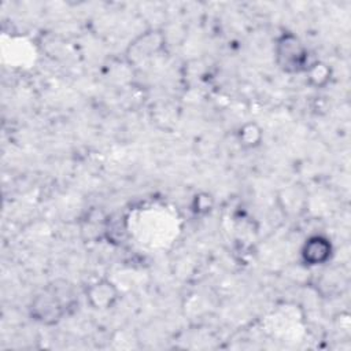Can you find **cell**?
Masks as SVG:
<instances>
[{
	"mask_svg": "<svg viewBox=\"0 0 351 351\" xmlns=\"http://www.w3.org/2000/svg\"><path fill=\"white\" fill-rule=\"evenodd\" d=\"M75 304L77 296L73 287L64 280H58L47 285L32 299L29 313L34 321L43 325H55Z\"/></svg>",
	"mask_w": 351,
	"mask_h": 351,
	"instance_id": "cell-1",
	"label": "cell"
},
{
	"mask_svg": "<svg viewBox=\"0 0 351 351\" xmlns=\"http://www.w3.org/2000/svg\"><path fill=\"white\" fill-rule=\"evenodd\" d=\"M274 59L280 70L288 74L304 73L315 60L307 47L293 33H282L274 43Z\"/></svg>",
	"mask_w": 351,
	"mask_h": 351,
	"instance_id": "cell-2",
	"label": "cell"
},
{
	"mask_svg": "<svg viewBox=\"0 0 351 351\" xmlns=\"http://www.w3.org/2000/svg\"><path fill=\"white\" fill-rule=\"evenodd\" d=\"M165 47V34L162 30L151 29L140 36H137L128 48V58L130 62L145 60L158 52H160Z\"/></svg>",
	"mask_w": 351,
	"mask_h": 351,
	"instance_id": "cell-3",
	"label": "cell"
},
{
	"mask_svg": "<svg viewBox=\"0 0 351 351\" xmlns=\"http://www.w3.org/2000/svg\"><path fill=\"white\" fill-rule=\"evenodd\" d=\"M88 304L97 311L112 308L119 300V291L117 285L108 278H99L90 282L85 291Z\"/></svg>",
	"mask_w": 351,
	"mask_h": 351,
	"instance_id": "cell-4",
	"label": "cell"
},
{
	"mask_svg": "<svg viewBox=\"0 0 351 351\" xmlns=\"http://www.w3.org/2000/svg\"><path fill=\"white\" fill-rule=\"evenodd\" d=\"M332 255V241L324 234H313L307 237L300 250V258L307 266L325 265L330 261Z\"/></svg>",
	"mask_w": 351,
	"mask_h": 351,
	"instance_id": "cell-5",
	"label": "cell"
},
{
	"mask_svg": "<svg viewBox=\"0 0 351 351\" xmlns=\"http://www.w3.org/2000/svg\"><path fill=\"white\" fill-rule=\"evenodd\" d=\"M304 74H306L307 84H308L311 88L322 89V88H326V86L330 84L333 71H332V67H330L328 63L315 59V60L307 67V70L304 71Z\"/></svg>",
	"mask_w": 351,
	"mask_h": 351,
	"instance_id": "cell-6",
	"label": "cell"
},
{
	"mask_svg": "<svg viewBox=\"0 0 351 351\" xmlns=\"http://www.w3.org/2000/svg\"><path fill=\"white\" fill-rule=\"evenodd\" d=\"M237 143L244 149L258 148L263 141V129L256 122H245L237 130Z\"/></svg>",
	"mask_w": 351,
	"mask_h": 351,
	"instance_id": "cell-7",
	"label": "cell"
},
{
	"mask_svg": "<svg viewBox=\"0 0 351 351\" xmlns=\"http://www.w3.org/2000/svg\"><path fill=\"white\" fill-rule=\"evenodd\" d=\"M191 208L196 215H207L214 208V197L208 192H197L191 203Z\"/></svg>",
	"mask_w": 351,
	"mask_h": 351,
	"instance_id": "cell-8",
	"label": "cell"
}]
</instances>
